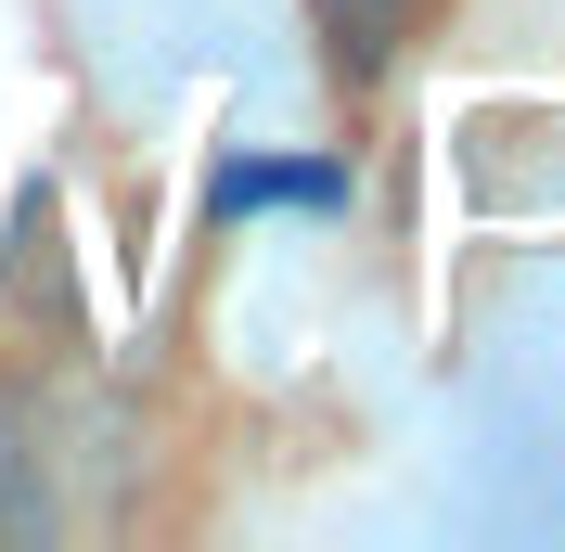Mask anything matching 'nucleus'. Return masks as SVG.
Instances as JSON below:
<instances>
[{"label": "nucleus", "instance_id": "nucleus-1", "mask_svg": "<svg viewBox=\"0 0 565 552\" xmlns=\"http://www.w3.org/2000/svg\"><path fill=\"white\" fill-rule=\"evenodd\" d=\"M348 180L321 168V155H245V168H218V219H257V206H334Z\"/></svg>", "mask_w": 565, "mask_h": 552}]
</instances>
